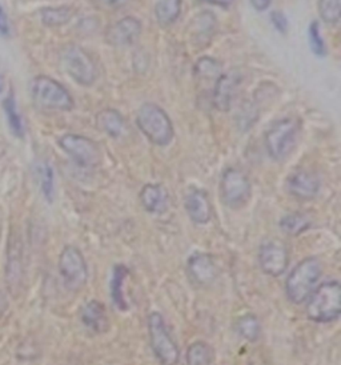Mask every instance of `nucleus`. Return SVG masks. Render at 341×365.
Here are the masks:
<instances>
[{"label":"nucleus","mask_w":341,"mask_h":365,"mask_svg":"<svg viewBox=\"0 0 341 365\" xmlns=\"http://www.w3.org/2000/svg\"><path fill=\"white\" fill-rule=\"evenodd\" d=\"M3 108H4V112H6V116H7V120H9L12 132L18 138H23V135H24V125H23V122H21V116L19 115L18 107H16V102H15V98H14L12 93H10L4 99Z\"/></svg>","instance_id":"obj_26"},{"label":"nucleus","mask_w":341,"mask_h":365,"mask_svg":"<svg viewBox=\"0 0 341 365\" xmlns=\"http://www.w3.org/2000/svg\"><path fill=\"white\" fill-rule=\"evenodd\" d=\"M59 274L64 287L72 292L81 291L87 284L88 269L81 250L68 245L61 251L59 257Z\"/></svg>","instance_id":"obj_7"},{"label":"nucleus","mask_w":341,"mask_h":365,"mask_svg":"<svg viewBox=\"0 0 341 365\" xmlns=\"http://www.w3.org/2000/svg\"><path fill=\"white\" fill-rule=\"evenodd\" d=\"M272 0H251L252 7L255 10L265 11L271 6Z\"/></svg>","instance_id":"obj_36"},{"label":"nucleus","mask_w":341,"mask_h":365,"mask_svg":"<svg viewBox=\"0 0 341 365\" xmlns=\"http://www.w3.org/2000/svg\"><path fill=\"white\" fill-rule=\"evenodd\" d=\"M7 308H9V304H7L6 294L0 291V316L7 311Z\"/></svg>","instance_id":"obj_38"},{"label":"nucleus","mask_w":341,"mask_h":365,"mask_svg":"<svg viewBox=\"0 0 341 365\" xmlns=\"http://www.w3.org/2000/svg\"><path fill=\"white\" fill-rule=\"evenodd\" d=\"M81 323L91 332L101 335L108 331L110 328V319L107 314V308L99 300H90L88 303L83 305L81 311Z\"/></svg>","instance_id":"obj_15"},{"label":"nucleus","mask_w":341,"mask_h":365,"mask_svg":"<svg viewBox=\"0 0 341 365\" xmlns=\"http://www.w3.org/2000/svg\"><path fill=\"white\" fill-rule=\"evenodd\" d=\"M259 264L261 271L272 277H279L284 274L290 264V255L285 244L279 240H268L261 244Z\"/></svg>","instance_id":"obj_11"},{"label":"nucleus","mask_w":341,"mask_h":365,"mask_svg":"<svg viewBox=\"0 0 341 365\" xmlns=\"http://www.w3.org/2000/svg\"><path fill=\"white\" fill-rule=\"evenodd\" d=\"M31 96L34 103L44 110L70 111L73 99L61 83L49 76H38L31 83Z\"/></svg>","instance_id":"obj_4"},{"label":"nucleus","mask_w":341,"mask_h":365,"mask_svg":"<svg viewBox=\"0 0 341 365\" xmlns=\"http://www.w3.org/2000/svg\"><path fill=\"white\" fill-rule=\"evenodd\" d=\"M139 197L147 212L163 213L168 207V192L161 184L144 185Z\"/></svg>","instance_id":"obj_18"},{"label":"nucleus","mask_w":341,"mask_h":365,"mask_svg":"<svg viewBox=\"0 0 341 365\" xmlns=\"http://www.w3.org/2000/svg\"><path fill=\"white\" fill-rule=\"evenodd\" d=\"M288 192L299 200H311L320 191L319 176L308 170H296L287 180Z\"/></svg>","instance_id":"obj_12"},{"label":"nucleus","mask_w":341,"mask_h":365,"mask_svg":"<svg viewBox=\"0 0 341 365\" xmlns=\"http://www.w3.org/2000/svg\"><path fill=\"white\" fill-rule=\"evenodd\" d=\"M185 359L187 365H211L213 361V349L207 343L196 341L190 345Z\"/></svg>","instance_id":"obj_24"},{"label":"nucleus","mask_w":341,"mask_h":365,"mask_svg":"<svg viewBox=\"0 0 341 365\" xmlns=\"http://www.w3.org/2000/svg\"><path fill=\"white\" fill-rule=\"evenodd\" d=\"M96 125L99 130L113 139L121 138L126 130V123L121 112L111 110V108L103 110L96 115Z\"/></svg>","instance_id":"obj_20"},{"label":"nucleus","mask_w":341,"mask_h":365,"mask_svg":"<svg viewBox=\"0 0 341 365\" xmlns=\"http://www.w3.org/2000/svg\"><path fill=\"white\" fill-rule=\"evenodd\" d=\"M203 3H207V4H212V6H219L223 9H227L233 4L235 0H200Z\"/></svg>","instance_id":"obj_37"},{"label":"nucleus","mask_w":341,"mask_h":365,"mask_svg":"<svg viewBox=\"0 0 341 365\" xmlns=\"http://www.w3.org/2000/svg\"><path fill=\"white\" fill-rule=\"evenodd\" d=\"M21 244L19 240L14 239L11 236L9 243V252H7V268H6V276L7 283L11 292L15 294L18 289V285L21 282Z\"/></svg>","instance_id":"obj_19"},{"label":"nucleus","mask_w":341,"mask_h":365,"mask_svg":"<svg viewBox=\"0 0 341 365\" xmlns=\"http://www.w3.org/2000/svg\"><path fill=\"white\" fill-rule=\"evenodd\" d=\"M185 211L193 223L207 224L212 217V205L208 195L193 188L185 197Z\"/></svg>","instance_id":"obj_17"},{"label":"nucleus","mask_w":341,"mask_h":365,"mask_svg":"<svg viewBox=\"0 0 341 365\" xmlns=\"http://www.w3.org/2000/svg\"><path fill=\"white\" fill-rule=\"evenodd\" d=\"M141 23L133 16H126L111 24L106 31V41L111 46H131L141 36Z\"/></svg>","instance_id":"obj_13"},{"label":"nucleus","mask_w":341,"mask_h":365,"mask_svg":"<svg viewBox=\"0 0 341 365\" xmlns=\"http://www.w3.org/2000/svg\"><path fill=\"white\" fill-rule=\"evenodd\" d=\"M188 274L195 283L212 284L219 274V268L211 255L195 254L188 260Z\"/></svg>","instance_id":"obj_14"},{"label":"nucleus","mask_w":341,"mask_h":365,"mask_svg":"<svg viewBox=\"0 0 341 365\" xmlns=\"http://www.w3.org/2000/svg\"><path fill=\"white\" fill-rule=\"evenodd\" d=\"M0 34L1 35H9L10 34V23L6 12L0 7Z\"/></svg>","instance_id":"obj_35"},{"label":"nucleus","mask_w":341,"mask_h":365,"mask_svg":"<svg viewBox=\"0 0 341 365\" xmlns=\"http://www.w3.org/2000/svg\"><path fill=\"white\" fill-rule=\"evenodd\" d=\"M239 81L240 78L236 72L221 73L218 78L213 91V104L219 111H230Z\"/></svg>","instance_id":"obj_16"},{"label":"nucleus","mask_w":341,"mask_h":365,"mask_svg":"<svg viewBox=\"0 0 341 365\" xmlns=\"http://www.w3.org/2000/svg\"><path fill=\"white\" fill-rule=\"evenodd\" d=\"M319 14L327 24L340 21L341 0H319Z\"/></svg>","instance_id":"obj_29"},{"label":"nucleus","mask_w":341,"mask_h":365,"mask_svg":"<svg viewBox=\"0 0 341 365\" xmlns=\"http://www.w3.org/2000/svg\"><path fill=\"white\" fill-rule=\"evenodd\" d=\"M308 38H310V44H311L312 51L317 56H324L325 55V43L322 41V36L320 34V26L317 21H312L308 27Z\"/></svg>","instance_id":"obj_31"},{"label":"nucleus","mask_w":341,"mask_h":365,"mask_svg":"<svg viewBox=\"0 0 341 365\" xmlns=\"http://www.w3.org/2000/svg\"><path fill=\"white\" fill-rule=\"evenodd\" d=\"M39 173V182H41V192L44 195V197L52 202L54 200V195H55V180H54V171L50 164L44 163L41 164L38 170Z\"/></svg>","instance_id":"obj_30"},{"label":"nucleus","mask_w":341,"mask_h":365,"mask_svg":"<svg viewBox=\"0 0 341 365\" xmlns=\"http://www.w3.org/2000/svg\"><path fill=\"white\" fill-rule=\"evenodd\" d=\"M236 327L239 335L248 341H256L260 336V323L255 314H247L241 316Z\"/></svg>","instance_id":"obj_27"},{"label":"nucleus","mask_w":341,"mask_h":365,"mask_svg":"<svg viewBox=\"0 0 341 365\" xmlns=\"http://www.w3.org/2000/svg\"><path fill=\"white\" fill-rule=\"evenodd\" d=\"M4 90V83H3V78H1V75H0V93L3 92Z\"/></svg>","instance_id":"obj_39"},{"label":"nucleus","mask_w":341,"mask_h":365,"mask_svg":"<svg viewBox=\"0 0 341 365\" xmlns=\"http://www.w3.org/2000/svg\"><path fill=\"white\" fill-rule=\"evenodd\" d=\"M136 124L150 142L164 147L173 138V127L168 115L159 106L146 103L136 116Z\"/></svg>","instance_id":"obj_3"},{"label":"nucleus","mask_w":341,"mask_h":365,"mask_svg":"<svg viewBox=\"0 0 341 365\" xmlns=\"http://www.w3.org/2000/svg\"><path fill=\"white\" fill-rule=\"evenodd\" d=\"M258 108L252 103H244L241 111L239 112V125L243 130L251 128L252 124L258 120Z\"/></svg>","instance_id":"obj_32"},{"label":"nucleus","mask_w":341,"mask_h":365,"mask_svg":"<svg viewBox=\"0 0 341 365\" xmlns=\"http://www.w3.org/2000/svg\"><path fill=\"white\" fill-rule=\"evenodd\" d=\"M223 203L232 210L241 208L251 197V182L247 175L238 168H228L220 182Z\"/></svg>","instance_id":"obj_9"},{"label":"nucleus","mask_w":341,"mask_h":365,"mask_svg":"<svg viewBox=\"0 0 341 365\" xmlns=\"http://www.w3.org/2000/svg\"><path fill=\"white\" fill-rule=\"evenodd\" d=\"M300 131V120L285 118L275 123L265 133V148L273 160H283L291 153Z\"/></svg>","instance_id":"obj_6"},{"label":"nucleus","mask_w":341,"mask_h":365,"mask_svg":"<svg viewBox=\"0 0 341 365\" xmlns=\"http://www.w3.org/2000/svg\"><path fill=\"white\" fill-rule=\"evenodd\" d=\"M128 269L124 265H116L111 279V297L113 300V304L116 305L121 311H126L128 308L126 294H124V284L128 277Z\"/></svg>","instance_id":"obj_21"},{"label":"nucleus","mask_w":341,"mask_h":365,"mask_svg":"<svg viewBox=\"0 0 341 365\" xmlns=\"http://www.w3.org/2000/svg\"><path fill=\"white\" fill-rule=\"evenodd\" d=\"M75 10L72 7H55L41 10V21L49 27H59L71 21Z\"/></svg>","instance_id":"obj_25"},{"label":"nucleus","mask_w":341,"mask_h":365,"mask_svg":"<svg viewBox=\"0 0 341 365\" xmlns=\"http://www.w3.org/2000/svg\"><path fill=\"white\" fill-rule=\"evenodd\" d=\"M271 21L275 26V29L278 31H280L281 34H285L288 30V21L285 18V15L280 12V11H275L272 12Z\"/></svg>","instance_id":"obj_33"},{"label":"nucleus","mask_w":341,"mask_h":365,"mask_svg":"<svg viewBox=\"0 0 341 365\" xmlns=\"http://www.w3.org/2000/svg\"><path fill=\"white\" fill-rule=\"evenodd\" d=\"M321 264L315 257L301 260L291 271L285 283V294L293 304H302L311 296L321 276Z\"/></svg>","instance_id":"obj_2"},{"label":"nucleus","mask_w":341,"mask_h":365,"mask_svg":"<svg viewBox=\"0 0 341 365\" xmlns=\"http://www.w3.org/2000/svg\"><path fill=\"white\" fill-rule=\"evenodd\" d=\"M341 314V287L337 280L325 282L308 297L307 316L313 323L328 324Z\"/></svg>","instance_id":"obj_1"},{"label":"nucleus","mask_w":341,"mask_h":365,"mask_svg":"<svg viewBox=\"0 0 341 365\" xmlns=\"http://www.w3.org/2000/svg\"><path fill=\"white\" fill-rule=\"evenodd\" d=\"M181 0H158L155 6L156 19L164 26L172 24L180 16Z\"/></svg>","instance_id":"obj_23"},{"label":"nucleus","mask_w":341,"mask_h":365,"mask_svg":"<svg viewBox=\"0 0 341 365\" xmlns=\"http://www.w3.org/2000/svg\"><path fill=\"white\" fill-rule=\"evenodd\" d=\"M61 61L67 73L81 86H92L96 81L95 61L79 46H67L61 52Z\"/></svg>","instance_id":"obj_8"},{"label":"nucleus","mask_w":341,"mask_h":365,"mask_svg":"<svg viewBox=\"0 0 341 365\" xmlns=\"http://www.w3.org/2000/svg\"><path fill=\"white\" fill-rule=\"evenodd\" d=\"M148 336L152 352L161 365H176L180 360V351L172 336L163 316L153 312L148 317Z\"/></svg>","instance_id":"obj_5"},{"label":"nucleus","mask_w":341,"mask_h":365,"mask_svg":"<svg viewBox=\"0 0 341 365\" xmlns=\"http://www.w3.org/2000/svg\"><path fill=\"white\" fill-rule=\"evenodd\" d=\"M61 150L67 153L72 162L81 168L95 167L101 160V151L98 144L91 140L90 138L67 133L59 139Z\"/></svg>","instance_id":"obj_10"},{"label":"nucleus","mask_w":341,"mask_h":365,"mask_svg":"<svg viewBox=\"0 0 341 365\" xmlns=\"http://www.w3.org/2000/svg\"><path fill=\"white\" fill-rule=\"evenodd\" d=\"M311 225V219L301 212L288 213L280 220L281 231L291 236H297L308 231Z\"/></svg>","instance_id":"obj_22"},{"label":"nucleus","mask_w":341,"mask_h":365,"mask_svg":"<svg viewBox=\"0 0 341 365\" xmlns=\"http://www.w3.org/2000/svg\"><path fill=\"white\" fill-rule=\"evenodd\" d=\"M195 72L199 78L205 79V81H212V79L218 81V78L223 73L220 63L212 58H208V56L201 58L198 61L195 66Z\"/></svg>","instance_id":"obj_28"},{"label":"nucleus","mask_w":341,"mask_h":365,"mask_svg":"<svg viewBox=\"0 0 341 365\" xmlns=\"http://www.w3.org/2000/svg\"><path fill=\"white\" fill-rule=\"evenodd\" d=\"M127 1L128 0H95V3L103 9H119L121 6H124Z\"/></svg>","instance_id":"obj_34"}]
</instances>
